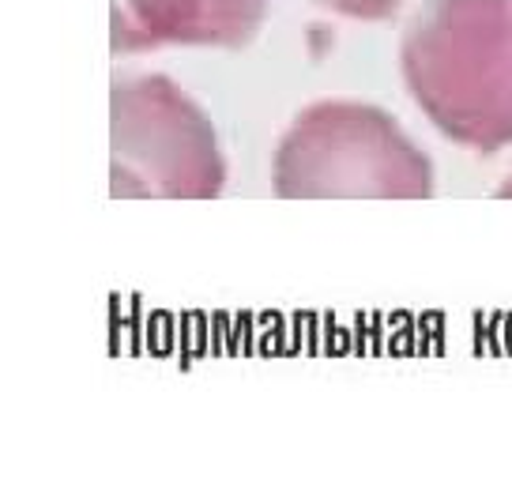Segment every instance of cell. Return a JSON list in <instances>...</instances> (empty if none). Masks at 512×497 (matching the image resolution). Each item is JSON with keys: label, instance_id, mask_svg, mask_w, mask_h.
Masks as SVG:
<instances>
[{"label": "cell", "instance_id": "obj_1", "mask_svg": "<svg viewBox=\"0 0 512 497\" xmlns=\"http://www.w3.org/2000/svg\"><path fill=\"white\" fill-rule=\"evenodd\" d=\"M403 83L456 147L512 144V0H426L400 42Z\"/></svg>", "mask_w": 512, "mask_h": 497}, {"label": "cell", "instance_id": "obj_2", "mask_svg": "<svg viewBox=\"0 0 512 497\" xmlns=\"http://www.w3.org/2000/svg\"><path fill=\"white\" fill-rule=\"evenodd\" d=\"M272 189L283 200H426L433 196V166L396 117L366 102L324 98L283 132Z\"/></svg>", "mask_w": 512, "mask_h": 497}, {"label": "cell", "instance_id": "obj_3", "mask_svg": "<svg viewBox=\"0 0 512 497\" xmlns=\"http://www.w3.org/2000/svg\"><path fill=\"white\" fill-rule=\"evenodd\" d=\"M110 140L113 196L211 200L223 193L226 162L215 125L166 76L113 83Z\"/></svg>", "mask_w": 512, "mask_h": 497}, {"label": "cell", "instance_id": "obj_4", "mask_svg": "<svg viewBox=\"0 0 512 497\" xmlns=\"http://www.w3.org/2000/svg\"><path fill=\"white\" fill-rule=\"evenodd\" d=\"M275 0H117L113 49L144 53L162 46L245 49L272 16Z\"/></svg>", "mask_w": 512, "mask_h": 497}, {"label": "cell", "instance_id": "obj_5", "mask_svg": "<svg viewBox=\"0 0 512 497\" xmlns=\"http://www.w3.org/2000/svg\"><path fill=\"white\" fill-rule=\"evenodd\" d=\"M317 8H328L336 16L347 19H362V23H381V19H392L403 8V0H309Z\"/></svg>", "mask_w": 512, "mask_h": 497}, {"label": "cell", "instance_id": "obj_6", "mask_svg": "<svg viewBox=\"0 0 512 497\" xmlns=\"http://www.w3.org/2000/svg\"><path fill=\"white\" fill-rule=\"evenodd\" d=\"M497 196H501V200H512V174L505 177V181H501V189H497Z\"/></svg>", "mask_w": 512, "mask_h": 497}]
</instances>
